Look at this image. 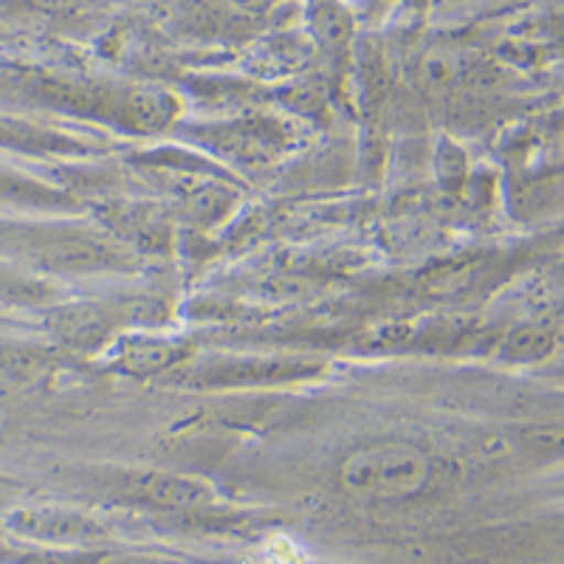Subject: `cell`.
<instances>
[{"label":"cell","mask_w":564,"mask_h":564,"mask_svg":"<svg viewBox=\"0 0 564 564\" xmlns=\"http://www.w3.org/2000/svg\"><path fill=\"white\" fill-rule=\"evenodd\" d=\"M339 480L359 500H406L430 480V457L404 441H381L350 452Z\"/></svg>","instance_id":"6da1fadb"},{"label":"cell","mask_w":564,"mask_h":564,"mask_svg":"<svg viewBox=\"0 0 564 564\" xmlns=\"http://www.w3.org/2000/svg\"><path fill=\"white\" fill-rule=\"evenodd\" d=\"M141 491L148 494L150 500L164 502L173 508H195L206 506L215 500V494L206 482L189 480V477H175V475H150L141 480Z\"/></svg>","instance_id":"7a4b0ae2"}]
</instances>
